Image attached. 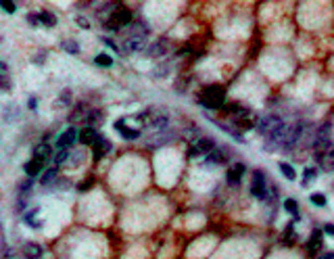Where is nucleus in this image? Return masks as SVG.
<instances>
[{
    "label": "nucleus",
    "mask_w": 334,
    "mask_h": 259,
    "mask_svg": "<svg viewBox=\"0 0 334 259\" xmlns=\"http://www.w3.org/2000/svg\"><path fill=\"white\" fill-rule=\"evenodd\" d=\"M79 138V132L75 128H69V130H65L63 134H61L59 138H57V148H69L75 140Z\"/></svg>",
    "instance_id": "8"
},
{
    "label": "nucleus",
    "mask_w": 334,
    "mask_h": 259,
    "mask_svg": "<svg viewBox=\"0 0 334 259\" xmlns=\"http://www.w3.org/2000/svg\"><path fill=\"white\" fill-rule=\"evenodd\" d=\"M150 126H153L157 132H161V130H167L169 119H167V115H157V117L150 119Z\"/></svg>",
    "instance_id": "26"
},
{
    "label": "nucleus",
    "mask_w": 334,
    "mask_h": 259,
    "mask_svg": "<svg viewBox=\"0 0 334 259\" xmlns=\"http://www.w3.org/2000/svg\"><path fill=\"white\" fill-rule=\"evenodd\" d=\"M42 253H44V249L40 247L38 243H27L25 245V257L27 259H40Z\"/></svg>",
    "instance_id": "21"
},
{
    "label": "nucleus",
    "mask_w": 334,
    "mask_h": 259,
    "mask_svg": "<svg viewBox=\"0 0 334 259\" xmlns=\"http://www.w3.org/2000/svg\"><path fill=\"white\" fill-rule=\"evenodd\" d=\"M94 63L100 65V67H111L113 65V59H111L109 55H98V57H94Z\"/></svg>",
    "instance_id": "31"
},
{
    "label": "nucleus",
    "mask_w": 334,
    "mask_h": 259,
    "mask_svg": "<svg viewBox=\"0 0 334 259\" xmlns=\"http://www.w3.org/2000/svg\"><path fill=\"white\" fill-rule=\"evenodd\" d=\"M292 224H295V222H292ZM292 224H288L284 228V232H282V243H284L286 247L297 243V232H295V226H292Z\"/></svg>",
    "instance_id": "20"
},
{
    "label": "nucleus",
    "mask_w": 334,
    "mask_h": 259,
    "mask_svg": "<svg viewBox=\"0 0 334 259\" xmlns=\"http://www.w3.org/2000/svg\"><path fill=\"white\" fill-rule=\"evenodd\" d=\"M249 191L255 198H259V201H266V198H267V178H266V174H263L261 169H255V172L251 174Z\"/></svg>",
    "instance_id": "2"
},
{
    "label": "nucleus",
    "mask_w": 334,
    "mask_h": 259,
    "mask_svg": "<svg viewBox=\"0 0 334 259\" xmlns=\"http://www.w3.org/2000/svg\"><path fill=\"white\" fill-rule=\"evenodd\" d=\"M59 105H65V107H67V105H71V92H67V90H65L63 94H61V96H59Z\"/></svg>",
    "instance_id": "34"
},
{
    "label": "nucleus",
    "mask_w": 334,
    "mask_h": 259,
    "mask_svg": "<svg viewBox=\"0 0 334 259\" xmlns=\"http://www.w3.org/2000/svg\"><path fill=\"white\" fill-rule=\"evenodd\" d=\"M146 46V36H138V34H130L124 40V51L126 53H140Z\"/></svg>",
    "instance_id": "5"
},
{
    "label": "nucleus",
    "mask_w": 334,
    "mask_h": 259,
    "mask_svg": "<svg viewBox=\"0 0 334 259\" xmlns=\"http://www.w3.org/2000/svg\"><path fill=\"white\" fill-rule=\"evenodd\" d=\"M61 48H63L65 53H69V55H77L79 53V44L73 42V40H63V42H61Z\"/></svg>",
    "instance_id": "27"
},
{
    "label": "nucleus",
    "mask_w": 334,
    "mask_h": 259,
    "mask_svg": "<svg viewBox=\"0 0 334 259\" xmlns=\"http://www.w3.org/2000/svg\"><path fill=\"white\" fill-rule=\"evenodd\" d=\"M103 42H105V44H107V46H109V48H111V51H113V53H119V46H117V44H115V42H113V40H111V38H105Z\"/></svg>",
    "instance_id": "35"
},
{
    "label": "nucleus",
    "mask_w": 334,
    "mask_h": 259,
    "mask_svg": "<svg viewBox=\"0 0 334 259\" xmlns=\"http://www.w3.org/2000/svg\"><path fill=\"white\" fill-rule=\"evenodd\" d=\"M27 23H29V25H38V15H36V13H29V15H27Z\"/></svg>",
    "instance_id": "36"
},
{
    "label": "nucleus",
    "mask_w": 334,
    "mask_h": 259,
    "mask_svg": "<svg viewBox=\"0 0 334 259\" xmlns=\"http://www.w3.org/2000/svg\"><path fill=\"white\" fill-rule=\"evenodd\" d=\"M57 174H59V169H57V167H48L46 172L42 174V186H48V184L57 178Z\"/></svg>",
    "instance_id": "28"
},
{
    "label": "nucleus",
    "mask_w": 334,
    "mask_h": 259,
    "mask_svg": "<svg viewBox=\"0 0 334 259\" xmlns=\"http://www.w3.org/2000/svg\"><path fill=\"white\" fill-rule=\"evenodd\" d=\"M278 167H280V172H282V176H284L286 180H290V182H295V180H297V174H295V169H292V165H290V163L280 161V163H278Z\"/></svg>",
    "instance_id": "24"
},
{
    "label": "nucleus",
    "mask_w": 334,
    "mask_h": 259,
    "mask_svg": "<svg viewBox=\"0 0 334 259\" xmlns=\"http://www.w3.org/2000/svg\"><path fill=\"white\" fill-rule=\"evenodd\" d=\"M213 148H215V140H211V138H199V140L190 146V157L209 155Z\"/></svg>",
    "instance_id": "6"
},
{
    "label": "nucleus",
    "mask_w": 334,
    "mask_h": 259,
    "mask_svg": "<svg viewBox=\"0 0 334 259\" xmlns=\"http://www.w3.org/2000/svg\"><path fill=\"white\" fill-rule=\"evenodd\" d=\"M115 130L126 138V140H136V138L140 136V130H138V128H128L124 122H117V124H115Z\"/></svg>",
    "instance_id": "13"
},
{
    "label": "nucleus",
    "mask_w": 334,
    "mask_h": 259,
    "mask_svg": "<svg viewBox=\"0 0 334 259\" xmlns=\"http://www.w3.org/2000/svg\"><path fill=\"white\" fill-rule=\"evenodd\" d=\"M322 245H324V238H322V230H313L311 232V236H309V241H307V255H316L320 249H322Z\"/></svg>",
    "instance_id": "11"
},
{
    "label": "nucleus",
    "mask_w": 334,
    "mask_h": 259,
    "mask_svg": "<svg viewBox=\"0 0 334 259\" xmlns=\"http://www.w3.org/2000/svg\"><path fill=\"white\" fill-rule=\"evenodd\" d=\"M38 211H40V209H32V211H27V213L23 215V224H25V226H29V228H36V230H38V228L42 226L40 222H36Z\"/></svg>",
    "instance_id": "25"
},
{
    "label": "nucleus",
    "mask_w": 334,
    "mask_h": 259,
    "mask_svg": "<svg viewBox=\"0 0 334 259\" xmlns=\"http://www.w3.org/2000/svg\"><path fill=\"white\" fill-rule=\"evenodd\" d=\"M111 21H105V27L109 29H119V27H126L132 23V13L128 11L126 6H121V4H115V8L111 11L109 15Z\"/></svg>",
    "instance_id": "3"
},
{
    "label": "nucleus",
    "mask_w": 334,
    "mask_h": 259,
    "mask_svg": "<svg viewBox=\"0 0 334 259\" xmlns=\"http://www.w3.org/2000/svg\"><path fill=\"white\" fill-rule=\"evenodd\" d=\"M50 155H53V148H50L48 142H42V144H38L34 148V159H38V161H46V159H50Z\"/></svg>",
    "instance_id": "17"
},
{
    "label": "nucleus",
    "mask_w": 334,
    "mask_h": 259,
    "mask_svg": "<svg viewBox=\"0 0 334 259\" xmlns=\"http://www.w3.org/2000/svg\"><path fill=\"white\" fill-rule=\"evenodd\" d=\"M316 161L324 172H334V144L328 148V151H324L320 157H316Z\"/></svg>",
    "instance_id": "9"
},
{
    "label": "nucleus",
    "mask_w": 334,
    "mask_h": 259,
    "mask_svg": "<svg viewBox=\"0 0 334 259\" xmlns=\"http://www.w3.org/2000/svg\"><path fill=\"white\" fill-rule=\"evenodd\" d=\"M284 211H288L292 215V222H299V205L295 198H286L284 201Z\"/></svg>",
    "instance_id": "23"
},
{
    "label": "nucleus",
    "mask_w": 334,
    "mask_h": 259,
    "mask_svg": "<svg viewBox=\"0 0 334 259\" xmlns=\"http://www.w3.org/2000/svg\"><path fill=\"white\" fill-rule=\"evenodd\" d=\"M44 169V163L42 161H38V159H29V161L23 165V172H25V176H29V178H34V176H38L40 172Z\"/></svg>",
    "instance_id": "15"
},
{
    "label": "nucleus",
    "mask_w": 334,
    "mask_h": 259,
    "mask_svg": "<svg viewBox=\"0 0 334 259\" xmlns=\"http://www.w3.org/2000/svg\"><path fill=\"white\" fill-rule=\"evenodd\" d=\"M228 159H230V151H226V148H217V146L207 155V161L209 163H217V165L219 163H226Z\"/></svg>",
    "instance_id": "14"
},
{
    "label": "nucleus",
    "mask_w": 334,
    "mask_h": 259,
    "mask_svg": "<svg viewBox=\"0 0 334 259\" xmlns=\"http://www.w3.org/2000/svg\"><path fill=\"white\" fill-rule=\"evenodd\" d=\"M0 8H2L4 13L13 15V13L17 11V4H15V2H8V0H0Z\"/></svg>",
    "instance_id": "33"
},
{
    "label": "nucleus",
    "mask_w": 334,
    "mask_h": 259,
    "mask_svg": "<svg viewBox=\"0 0 334 259\" xmlns=\"http://www.w3.org/2000/svg\"><path fill=\"white\" fill-rule=\"evenodd\" d=\"M318 174H320V169H318V167H307V169H305V174H303V184H309L313 178H318Z\"/></svg>",
    "instance_id": "30"
},
{
    "label": "nucleus",
    "mask_w": 334,
    "mask_h": 259,
    "mask_svg": "<svg viewBox=\"0 0 334 259\" xmlns=\"http://www.w3.org/2000/svg\"><path fill=\"white\" fill-rule=\"evenodd\" d=\"M167 48H169L167 40H159V42L150 44V48L146 51V55H148V57H163V55L167 53Z\"/></svg>",
    "instance_id": "16"
},
{
    "label": "nucleus",
    "mask_w": 334,
    "mask_h": 259,
    "mask_svg": "<svg viewBox=\"0 0 334 259\" xmlns=\"http://www.w3.org/2000/svg\"><path fill=\"white\" fill-rule=\"evenodd\" d=\"M282 124H284V122H282L278 115H266V117H261L259 122H257V130L261 132V136H266V138H267V136L274 134Z\"/></svg>",
    "instance_id": "4"
},
{
    "label": "nucleus",
    "mask_w": 334,
    "mask_h": 259,
    "mask_svg": "<svg viewBox=\"0 0 334 259\" xmlns=\"http://www.w3.org/2000/svg\"><path fill=\"white\" fill-rule=\"evenodd\" d=\"M38 107V103H36V98L32 96V98H29V109H36Z\"/></svg>",
    "instance_id": "39"
},
{
    "label": "nucleus",
    "mask_w": 334,
    "mask_h": 259,
    "mask_svg": "<svg viewBox=\"0 0 334 259\" xmlns=\"http://www.w3.org/2000/svg\"><path fill=\"white\" fill-rule=\"evenodd\" d=\"M111 148H113V144H111L105 136H98L94 144H92V153H94V159H100V157H105L107 153H111Z\"/></svg>",
    "instance_id": "10"
},
{
    "label": "nucleus",
    "mask_w": 334,
    "mask_h": 259,
    "mask_svg": "<svg viewBox=\"0 0 334 259\" xmlns=\"http://www.w3.org/2000/svg\"><path fill=\"white\" fill-rule=\"evenodd\" d=\"M0 88H2L4 92H8L13 88L11 77H8V67H6L4 61H0Z\"/></svg>",
    "instance_id": "18"
},
{
    "label": "nucleus",
    "mask_w": 334,
    "mask_h": 259,
    "mask_svg": "<svg viewBox=\"0 0 334 259\" xmlns=\"http://www.w3.org/2000/svg\"><path fill=\"white\" fill-rule=\"evenodd\" d=\"M69 155H71L69 148H59V153L55 155V167L61 165V163H65V161H69Z\"/></svg>",
    "instance_id": "29"
},
{
    "label": "nucleus",
    "mask_w": 334,
    "mask_h": 259,
    "mask_svg": "<svg viewBox=\"0 0 334 259\" xmlns=\"http://www.w3.org/2000/svg\"><path fill=\"white\" fill-rule=\"evenodd\" d=\"M324 232H326V234H334V224H326V228H324Z\"/></svg>",
    "instance_id": "37"
},
{
    "label": "nucleus",
    "mask_w": 334,
    "mask_h": 259,
    "mask_svg": "<svg viewBox=\"0 0 334 259\" xmlns=\"http://www.w3.org/2000/svg\"><path fill=\"white\" fill-rule=\"evenodd\" d=\"M226 101V88L224 86H207L203 92L199 94V103L207 109H221Z\"/></svg>",
    "instance_id": "1"
},
{
    "label": "nucleus",
    "mask_w": 334,
    "mask_h": 259,
    "mask_svg": "<svg viewBox=\"0 0 334 259\" xmlns=\"http://www.w3.org/2000/svg\"><path fill=\"white\" fill-rule=\"evenodd\" d=\"M245 172H247V167H245V163H234L230 169H228V174H226V182L230 184V186H238L240 184V180H242V176H245Z\"/></svg>",
    "instance_id": "7"
},
{
    "label": "nucleus",
    "mask_w": 334,
    "mask_h": 259,
    "mask_svg": "<svg viewBox=\"0 0 334 259\" xmlns=\"http://www.w3.org/2000/svg\"><path fill=\"white\" fill-rule=\"evenodd\" d=\"M171 132H167V130H161V132H157V134H153L148 138V146H163V144H167V142H171Z\"/></svg>",
    "instance_id": "12"
},
{
    "label": "nucleus",
    "mask_w": 334,
    "mask_h": 259,
    "mask_svg": "<svg viewBox=\"0 0 334 259\" xmlns=\"http://www.w3.org/2000/svg\"><path fill=\"white\" fill-rule=\"evenodd\" d=\"M311 203L316 207H326V196H324L322 193H313L311 194Z\"/></svg>",
    "instance_id": "32"
},
{
    "label": "nucleus",
    "mask_w": 334,
    "mask_h": 259,
    "mask_svg": "<svg viewBox=\"0 0 334 259\" xmlns=\"http://www.w3.org/2000/svg\"><path fill=\"white\" fill-rule=\"evenodd\" d=\"M36 15H38V25H44V27H55L57 25V17L50 11H40Z\"/></svg>",
    "instance_id": "19"
},
{
    "label": "nucleus",
    "mask_w": 334,
    "mask_h": 259,
    "mask_svg": "<svg viewBox=\"0 0 334 259\" xmlns=\"http://www.w3.org/2000/svg\"><path fill=\"white\" fill-rule=\"evenodd\" d=\"M320 259H334V251H330V253H324V255H320Z\"/></svg>",
    "instance_id": "38"
},
{
    "label": "nucleus",
    "mask_w": 334,
    "mask_h": 259,
    "mask_svg": "<svg viewBox=\"0 0 334 259\" xmlns=\"http://www.w3.org/2000/svg\"><path fill=\"white\" fill-rule=\"evenodd\" d=\"M96 138H98V134L94 128H84L82 132H79V142H84V144H94Z\"/></svg>",
    "instance_id": "22"
}]
</instances>
